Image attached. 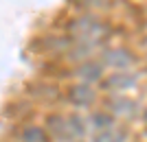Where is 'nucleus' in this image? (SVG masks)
Wrapping results in <instances>:
<instances>
[{
	"mask_svg": "<svg viewBox=\"0 0 147 142\" xmlns=\"http://www.w3.org/2000/svg\"><path fill=\"white\" fill-rule=\"evenodd\" d=\"M134 77H132V74H127V72H114L110 77V79H105V83L103 85L108 87V90H127L129 85H134Z\"/></svg>",
	"mask_w": 147,
	"mask_h": 142,
	"instance_id": "nucleus-5",
	"label": "nucleus"
},
{
	"mask_svg": "<svg viewBox=\"0 0 147 142\" xmlns=\"http://www.w3.org/2000/svg\"><path fill=\"white\" fill-rule=\"evenodd\" d=\"M70 101L79 107H88L94 101V90L90 85H75L70 87Z\"/></svg>",
	"mask_w": 147,
	"mask_h": 142,
	"instance_id": "nucleus-4",
	"label": "nucleus"
},
{
	"mask_svg": "<svg viewBox=\"0 0 147 142\" xmlns=\"http://www.w3.org/2000/svg\"><path fill=\"white\" fill-rule=\"evenodd\" d=\"M92 127H94V129L97 131H101V129H108V127H112V125H117L114 123V118L110 116V114H103V111H99V114H94V116H92Z\"/></svg>",
	"mask_w": 147,
	"mask_h": 142,
	"instance_id": "nucleus-7",
	"label": "nucleus"
},
{
	"mask_svg": "<svg viewBox=\"0 0 147 142\" xmlns=\"http://www.w3.org/2000/svg\"><path fill=\"white\" fill-rule=\"evenodd\" d=\"M73 31H75V35H77L79 42L97 44L108 35V26H105L103 22L94 20V18H81L73 24Z\"/></svg>",
	"mask_w": 147,
	"mask_h": 142,
	"instance_id": "nucleus-1",
	"label": "nucleus"
},
{
	"mask_svg": "<svg viewBox=\"0 0 147 142\" xmlns=\"http://www.w3.org/2000/svg\"><path fill=\"white\" fill-rule=\"evenodd\" d=\"M79 74H81L86 81H99V79H101V66H99V63H94V61L84 63V66L79 68Z\"/></svg>",
	"mask_w": 147,
	"mask_h": 142,
	"instance_id": "nucleus-6",
	"label": "nucleus"
},
{
	"mask_svg": "<svg viewBox=\"0 0 147 142\" xmlns=\"http://www.w3.org/2000/svg\"><path fill=\"white\" fill-rule=\"evenodd\" d=\"M103 61L110 66V68H127L129 63L134 61V57L129 55L127 50H121V48H117V50H108L103 55Z\"/></svg>",
	"mask_w": 147,
	"mask_h": 142,
	"instance_id": "nucleus-3",
	"label": "nucleus"
},
{
	"mask_svg": "<svg viewBox=\"0 0 147 142\" xmlns=\"http://www.w3.org/2000/svg\"><path fill=\"white\" fill-rule=\"evenodd\" d=\"M24 140H29V142H46V138H44V133L40 129H29L24 133Z\"/></svg>",
	"mask_w": 147,
	"mask_h": 142,
	"instance_id": "nucleus-8",
	"label": "nucleus"
},
{
	"mask_svg": "<svg viewBox=\"0 0 147 142\" xmlns=\"http://www.w3.org/2000/svg\"><path fill=\"white\" fill-rule=\"evenodd\" d=\"M125 140H127V129L121 125H112L108 129H101L92 138V142H125Z\"/></svg>",
	"mask_w": 147,
	"mask_h": 142,
	"instance_id": "nucleus-2",
	"label": "nucleus"
}]
</instances>
